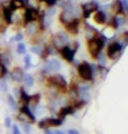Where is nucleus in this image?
Instances as JSON below:
<instances>
[{
    "mask_svg": "<svg viewBox=\"0 0 128 134\" xmlns=\"http://www.w3.org/2000/svg\"><path fill=\"white\" fill-rule=\"evenodd\" d=\"M102 37L99 39L98 36H94V37H91L90 40H88L87 43V46H88V51H90V54L94 57V58H96L98 55L101 54V51L103 49V35H101Z\"/></svg>",
    "mask_w": 128,
    "mask_h": 134,
    "instance_id": "f257e3e1",
    "label": "nucleus"
},
{
    "mask_svg": "<svg viewBox=\"0 0 128 134\" xmlns=\"http://www.w3.org/2000/svg\"><path fill=\"white\" fill-rule=\"evenodd\" d=\"M77 69H78V75H80L84 80H90L92 78V66L88 64V62L80 64Z\"/></svg>",
    "mask_w": 128,
    "mask_h": 134,
    "instance_id": "f03ea898",
    "label": "nucleus"
},
{
    "mask_svg": "<svg viewBox=\"0 0 128 134\" xmlns=\"http://www.w3.org/2000/svg\"><path fill=\"white\" fill-rule=\"evenodd\" d=\"M98 3L96 2H88V3H84L83 4V14H84V17H88L91 15L92 13L98 11Z\"/></svg>",
    "mask_w": 128,
    "mask_h": 134,
    "instance_id": "7ed1b4c3",
    "label": "nucleus"
},
{
    "mask_svg": "<svg viewBox=\"0 0 128 134\" xmlns=\"http://www.w3.org/2000/svg\"><path fill=\"white\" fill-rule=\"evenodd\" d=\"M121 51H123V46L116 42V43H112L109 46V49H107V55H109L110 58H116Z\"/></svg>",
    "mask_w": 128,
    "mask_h": 134,
    "instance_id": "20e7f679",
    "label": "nucleus"
},
{
    "mask_svg": "<svg viewBox=\"0 0 128 134\" xmlns=\"http://www.w3.org/2000/svg\"><path fill=\"white\" fill-rule=\"evenodd\" d=\"M77 49H70L69 46H63L61 49V54L65 60H68L69 62H72L73 58H75V53H76Z\"/></svg>",
    "mask_w": 128,
    "mask_h": 134,
    "instance_id": "39448f33",
    "label": "nucleus"
},
{
    "mask_svg": "<svg viewBox=\"0 0 128 134\" xmlns=\"http://www.w3.org/2000/svg\"><path fill=\"white\" fill-rule=\"evenodd\" d=\"M39 18V13L34 8H28L25 11V24H31Z\"/></svg>",
    "mask_w": 128,
    "mask_h": 134,
    "instance_id": "423d86ee",
    "label": "nucleus"
},
{
    "mask_svg": "<svg viewBox=\"0 0 128 134\" xmlns=\"http://www.w3.org/2000/svg\"><path fill=\"white\" fill-rule=\"evenodd\" d=\"M62 118L61 119H44V120H41L40 123H39V126L40 127H46V126H61L62 124Z\"/></svg>",
    "mask_w": 128,
    "mask_h": 134,
    "instance_id": "0eeeda50",
    "label": "nucleus"
},
{
    "mask_svg": "<svg viewBox=\"0 0 128 134\" xmlns=\"http://www.w3.org/2000/svg\"><path fill=\"white\" fill-rule=\"evenodd\" d=\"M61 68V64H59V61H57V60H51V61H48L46 65H44V72H50V71H57V69H59Z\"/></svg>",
    "mask_w": 128,
    "mask_h": 134,
    "instance_id": "6e6552de",
    "label": "nucleus"
},
{
    "mask_svg": "<svg viewBox=\"0 0 128 134\" xmlns=\"http://www.w3.org/2000/svg\"><path fill=\"white\" fill-rule=\"evenodd\" d=\"M66 29L70 33H76L77 32V29H78V20L77 18H73L72 21L66 22Z\"/></svg>",
    "mask_w": 128,
    "mask_h": 134,
    "instance_id": "1a4fd4ad",
    "label": "nucleus"
},
{
    "mask_svg": "<svg viewBox=\"0 0 128 134\" xmlns=\"http://www.w3.org/2000/svg\"><path fill=\"white\" fill-rule=\"evenodd\" d=\"M54 40H55V44L57 46L63 47V46H66V43H68V36L65 35V33H58Z\"/></svg>",
    "mask_w": 128,
    "mask_h": 134,
    "instance_id": "9d476101",
    "label": "nucleus"
},
{
    "mask_svg": "<svg viewBox=\"0 0 128 134\" xmlns=\"http://www.w3.org/2000/svg\"><path fill=\"white\" fill-rule=\"evenodd\" d=\"M50 80H52V83L58 86L59 89H65V86H66V82H65V79L62 78V76H54V78H51Z\"/></svg>",
    "mask_w": 128,
    "mask_h": 134,
    "instance_id": "9b49d317",
    "label": "nucleus"
},
{
    "mask_svg": "<svg viewBox=\"0 0 128 134\" xmlns=\"http://www.w3.org/2000/svg\"><path fill=\"white\" fill-rule=\"evenodd\" d=\"M11 78L14 79V80H17V82H19V80H22V78H23V72H22V69L21 68H15L11 72Z\"/></svg>",
    "mask_w": 128,
    "mask_h": 134,
    "instance_id": "f8f14e48",
    "label": "nucleus"
},
{
    "mask_svg": "<svg viewBox=\"0 0 128 134\" xmlns=\"http://www.w3.org/2000/svg\"><path fill=\"white\" fill-rule=\"evenodd\" d=\"M95 22L96 24H105L106 22V14L103 11H95Z\"/></svg>",
    "mask_w": 128,
    "mask_h": 134,
    "instance_id": "ddd939ff",
    "label": "nucleus"
},
{
    "mask_svg": "<svg viewBox=\"0 0 128 134\" xmlns=\"http://www.w3.org/2000/svg\"><path fill=\"white\" fill-rule=\"evenodd\" d=\"M11 8L10 7H3V15H4V20H6L7 24H10L13 21V18H11Z\"/></svg>",
    "mask_w": 128,
    "mask_h": 134,
    "instance_id": "4468645a",
    "label": "nucleus"
},
{
    "mask_svg": "<svg viewBox=\"0 0 128 134\" xmlns=\"http://www.w3.org/2000/svg\"><path fill=\"white\" fill-rule=\"evenodd\" d=\"M21 113L25 115V116H28L31 122H34V115L32 113V111H31L28 107H22V108H21Z\"/></svg>",
    "mask_w": 128,
    "mask_h": 134,
    "instance_id": "2eb2a0df",
    "label": "nucleus"
},
{
    "mask_svg": "<svg viewBox=\"0 0 128 134\" xmlns=\"http://www.w3.org/2000/svg\"><path fill=\"white\" fill-rule=\"evenodd\" d=\"M73 112H75V107H66V108H62V109H61L59 115H61V118H63V116L70 115V113H73Z\"/></svg>",
    "mask_w": 128,
    "mask_h": 134,
    "instance_id": "dca6fc26",
    "label": "nucleus"
},
{
    "mask_svg": "<svg viewBox=\"0 0 128 134\" xmlns=\"http://www.w3.org/2000/svg\"><path fill=\"white\" fill-rule=\"evenodd\" d=\"M36 32H37V26H36V24H34V22L28 24V33H29V35H34Z\"/></svg>",
    "mask_w": 128,
    "mask_h": 134,
    "instance_id": "f3484780",
    "label": "nucleus"
},
{
    "mask_svg": "<svg viewBox=\"0 0 128 134\" xmlns=\"http://www.w3.org/2000/svg\"><path fill=\"white\" fill-rule=\"evenodd\" d=\"M22 79H23V82H25V84L28 86V87H31V86H33V78H32L31 75H25Z\"/></svg>",
    "mask_w": 128,
    "mask_h": 134,
    "instance_id": "a211bd4d",
    "label": "nucleus"
},
{
    "mask_svg": "<svg viewBox=\"0 0 128 134\" xmlns=\"http://www.w3.org/2000/svg\"><path fill=\"white\" fill-rule=\"evenodd\" d=\"M17 51L19 53V54H25L26 53V46L23 44V43H19L18 47H17Z\"/></svg>",
    "mask_w": 128,
    "mask_h": 134,
    "instance_id": "6ab92c4d",
    "label": "nucleus"
},
{
    "mask_svg": "<svg viewBox=\"0 0 128 134\" xmlns=\"http://www.w3.org/2000/svg\"><path fill=\"white\" fill-rule=\"evenodd\" d=\"M120 7L121 13H127V0H120Z\"/></svg>",
    "mask_w": 128,
    "mask_h": 134,
    "instance_id": "aec40b11",
    "label": "nucleus"
},
{
    "mask_svg": "<svg viewBox=\"0 0 128 134\" xmlns=\"http://www.w3.org/2000/svg\"><path fill=\"white\" fill-rule=\"evenodd\" d=\"M21 98L23 100V102H25V104L29 102V95L25 93V90H22V91H21Z\"/></svg>",
    "mask_w": 128,
    "mask_h": 134,
    "instance_id": "412c9836",
    "label": "nucleus"
},
{
    "mask_svg": "<svg viewBox=\"0 0 128 134\" xmlns=\"http://www.w3.org/2000/svg\"><path fill=\"white\" fill-rule=\"evenodd\" d=\"M8 104L11 105L13 108H17V104H15V101H14V98H13V97H8Z\"/></svg>",
    "mask_w": 128,
    "mask_h": 134,
    "instance_id": "4be33fe9",
    "label": "nucleus"
},
{
    "mask_svg": "<svg viewBox=\"0 0 128 134\" xmlns=\"http://www.w3.org/2000/svg\"><path fill=\"white\" fill-rule=\"evenodd\" d=\"M13 134H21V131H19L17 124H13Z\"/></svg>",
    "mask_w": 128,
    "mask_h": 134,
    "instance_id": "5701e85b",
    "label": "nucleus"
},
{
    "mask_svg": "<svg viewBox=\"0 0 128 134\" xmlns=\"http://www.w3.org/2000/svg\"><path fill=\"white\" fill-rule=\"evenodd\" d=\"M112 24H113V28H117V26L120 25V20H119V18H114Z\"/></svg>",
    "mask_w": 128,
    "mask_h": 134,
    "instance_id": "b1692460",
    "label": "nucleus"
},
{
    "mask_svg": "<svg viewBox=\"0 0 128 134\" xmlns=\"http://www.w3.org/2000/svg\"><path fill=\"white\" fill-rule=\"evenodd\" d=\"M48 6H54V4H57V0H44Z\"/></svg>",
    "mask_w": 128,
    "mask_h": 134,
    "instance_id": "393cba45",
    "label": "nucleus"
},
{
    "mask_svg": "<svg viewBox=\"0 0 128 134\" xmlns=\"http://www.w3.org/2000/svg\"><path fill=\"white\" fill-rule=\"evenodd\" d=\"M25 64H26V66H31V57L29 55L25 57Z\"/></svg>",
    "mask_w": 128,
    "mask_h": 134,
    "instance_id": "a878e982",
    "label": "nucleus"
},
{
    "mask_svg": "<svg viewBox=\"0 0 128 134\" xmlns=\"http://www.w3.org/2000/svg\"><path fill=\"white\" fill-rule=\"evenodd\" d=\"M32 51H33V53H36V54H41V50H40V49H37V47H32Z\"/></svg>",
    "mask_w": 128,
    "mask_h": 134,
    "instance_id": "bb28decb",
    "label": "nucleus"
},
{
    "mask_svg": "<svg viewBox=\"0 0 128 134\" xmlns=\"http://www.w3.org/2000/svg\"><path fill=\"white\" fill-rule=\"evenodd\" d=\"M68 134H80V133H78L77 130H73V129H70V130L68 131Z\"/></svg>",
    "mask_w": 128,
    "mask_h": 134,
    "instance_id": "cd10ccee",
    "label": "nucleus"
},
{
    "mask_svg": "<svg viewBox=\"0 0 128 134\" xmlns=\"http://www.w3.org/2000/svg\"><path fill=\"white\" fill-rule=\"evenodd\" d=\"M22 39V35H17L15 36V40H21Z\"/></svg>",
    "mask_w": 128,
    "mask_h": 134,
    "instance_id": "c85d7f7f",
    "label": "nucleus"
},
{
    "mask_svg": "<svg viewBox=\"0 0 128 134\" xmlns=\"http://www.w3.org/2000/svg\"><path fill=\"white\" fill-rule=\"evenodd\" d=\"M6 123H7V126H8V127L11 126V124H10V119H6Z\"/></svg>",
    "mask_w": 128,
    "mask_h": 134,
    "instance_id": "c756f323",
    "label": "nucleus"
},
{
    "mask_svg": "<svg viewBox=\"0 0 128 134\" xmlns=\"http://www.w3.org/2000/svg\"><path fill=\"white\" fill-rule=\"evenodd\" d=\"M52 134H65L63 131H55V133H52Z\"/></svg>",
    "mask_w": 128,
    "mask_h": 134,
    "instance_id": "7c9ffc66",
    "label": "nucleus"
},
{
    "mask_svg": "<svg viewBox=\"0 0 128 134\" xmlns=\"http://www.w3.org/2000/svg\"><path fill=\"white\" fill-rule=\"evenodd\" d=\"M46 134H52V133H51V131H48V130H47V131H46Z\"/></svg>",
    "mask_w": 128,
    "mask_h": 134,
    "instance_id": "2f4dec72",
    "label": "nucleus"
}]
</instances>
